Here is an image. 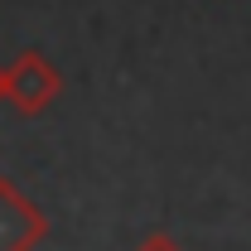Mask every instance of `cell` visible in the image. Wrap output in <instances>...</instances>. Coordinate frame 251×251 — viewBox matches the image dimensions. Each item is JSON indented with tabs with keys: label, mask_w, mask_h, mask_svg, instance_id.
I'll use <instances>...</instances> for the list:
<instances>
[{
	"label": "cell",
	"mask_w": 251,
	"mask_h": 251,
	"mask_svg": "<svg viewBox=\"0 0 251 251\" xmlns=\"http://www.w3.org/2000/svg\"><path fill=\"white\" fill-rule=\"evenodd\" d=\"M58 68L44 58L39 49H25L20 58L5 68V101H15V111L25 116H39L53 97H58Z\"/></svg>",
	"instance_id": "6da1fadb"
},
{
	"label": "cell",
	"mask_w": 251,
	"mask_h": 251,
	"mask_svg": "<svg viewBox=\"0 0 251 251\" xmlns=\"http://www.w3.org/2000/svg\"><path fill=\"white\" fill-rule=\"evenodd\" d=\"M44 232H49L44 213L34 203H25L15 188L0 179V251H29Z\"/></svg>",
	"instance_id": "7a4b0ae2"
},
{
	"label": "cell",
	"mask_w": 251,
	"mask_h": 251,
	"mask_svg": "<svg viewBox=\"0 0 251 251\" xmlns=\"http://www.w3.org/2000/svg\"><path fill=\"white\" fill-rule=\"evenodd\" d=\"M140 251H179V247H174L169 237H150V242H145V247H140Z\"/></svg>",
	"instance_id": "3957f363"
},
{
	"label": "cell",
	"mask_w": 251,
	"mask_h": 251,
	"mask_svg": "<svg viewBox=\"0 0 251 251\" xmlns=\"http://www.w3.org/2000/svg\"><path fill=\"white\" fill-rule=\"evenodd\" d=\"M0 101H5V68H0Z\"/></svg>",
	"instance_id": "277c9868"
}]
</instances>
